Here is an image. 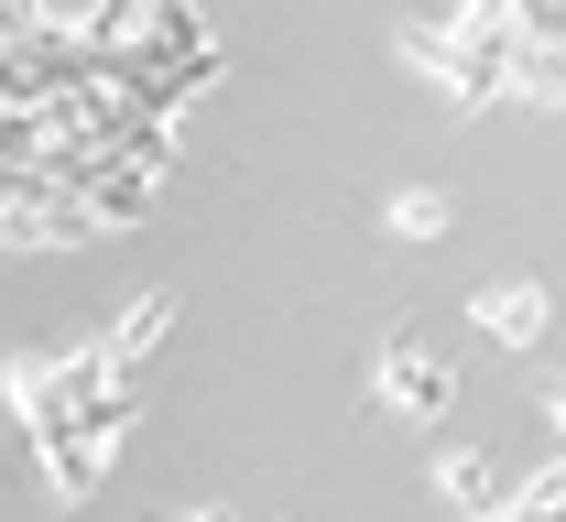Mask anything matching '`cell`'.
Returning <instances> with one entry per match:
<instances>
[{"instance_id":"ba28073f","label":"cell","mask_w":566,"mask_h":522,"mask_svg":"<svg viewBox=\"0 0 566 522\" xmlns=\"http://www.w3.org/2000/svg\"><path fill=\"white\" fill-rule=\"evenodd\" d=\"M545 425H556V457H566V392H556V403H545Z\"/></svg>"},{"instance_id":"277c9868","label":"cell","mask_w":566,"mask_h":522,"mask_svg":"<svg viewBox=\"0 0 566 522\" xmlns=\"http://www.w3.org/2000/svg\"><path fill=\"white\" fill-rule=\"evenodd\" d=\"M469 327L501 338V349H534V338L556 327V295H545V284H480V295H469Z\"/></svg>"},{"instance_id":"8992f818","label":"cell","mask_w":566,"mask_h":522,"mask_svg":"<svg viewBox=\"0 0 566 522\" xmlns=\"http://www.w3.org/2000/svg\"><path fill=\"white\" fill-rule=\"evenodd\" d=\"M469 522H566V457H545L523 490H501L491 512H469Z\"/></svg>"},{"instance_id":"30bf717a","label":"cell","mask_w":566,"mask_h":522,"mask_svg":"<svg viewBox=\"0 0 566 522\" xmlns=\"http://www.w3.org/2000/svg\"><path fill=\"white\" fill-rule=\"evenodd\" d=\"M0 11H44V0H0Z\"/></svg>"},{"instance_id":"6da1fadb","label":"cell","mask_w":566,"mask_h":522,"mask_svg":"<svg viewBox=\"0 0 566 522\" xmlns=\"http://www.w3.org/2000/svg\"><path fill=\"white\" fill-rule=\"evenodd\" d=\"M0 392H11L22 447L44 468V501H87L109 479V457H120V425L142 414V371L109 338H87V349H22L0 371Z\"/></svg>"},{"instance_id":"9c48e42d","label":"cell","mask_w":566,"mask_h":522,"mask_svg":"<svg viewBox=\"0 0 566 522\" xmlns=\"http://www.w3.org/2000/svg\"><path fill=\"white\" fill-rule=\"evenodd\" d=\"M186 522H240V512H186Z\"/></svg>"},{"instance_id":"52a82bcc","label":"cell","mask_w":566,"mask_h":522,"mask_svg":"<svg viewBox=\"0 0 566 522\" xmlns=\"http://www.w3.org/2000/svg\"><path fill=\"white\" fill-rule=\"evenodd\" d=\"M447 219H458L447 185H403V196H392V239H447Z\"/></svg>"},{"instance_id":"3957f363","label":"cell","mask_w":566,"mask_h":522,"mask_svg":"<svg viewBox=\"0 0 566 522\" xmlns=\"http://www.w3.org/2000/svg\"><path fill=\"white\" fill-rule=\"evenodd\" d=\"M512 98L566 109V0H512Z\"/></svg>"},{"instance_id":"5b68a950","label":"cell","mask_w":566,"mask_h":522,"mask_svg":"<svg viewBox=\"0 0 566 522\" xmlns=\"http://www.w3.org/2000/svg\"><path fill=\"white\" fill-rule=\"evenodd\" d=\"M424 479H436V501H447V512H491V501H501V468H491L480 447H436Z\"/></svg>"},{"instance_id":"7a4b0ae2","label":"cell","mask_w":566,"mask_h":522,"mask_svg":"<svg viewBox=\"0 0 566 522\" xmlns=\"http://www.w3.org/2000/svg\"><path fill=\"white\" fill-rule=\"evenodd\" d=\"M370 403L403 414V425H447V403H458V360H447L424 327H392V338H381V371H370Z\"/></svg>"}]
</instances>
